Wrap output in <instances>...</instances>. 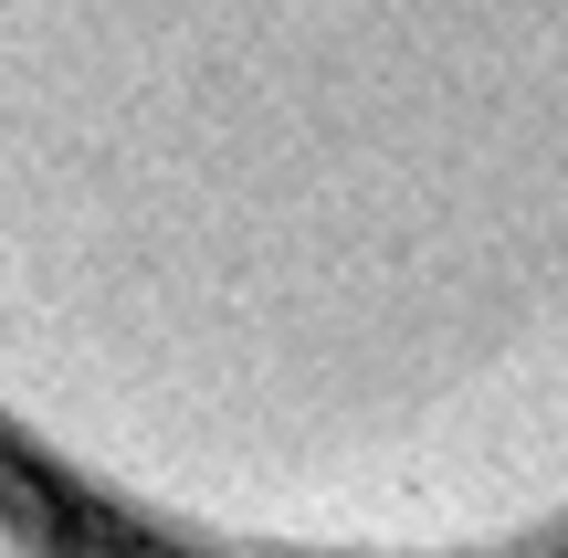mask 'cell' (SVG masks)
Listing matches in <instances>:
<instances>
[{
    "label": "cell",
    "mask_w": 568,
    "mask_h": 558,
    "mask_svg": "<svg viewBox=\"0 0 568 558\" xmlns=\"http://www.w3.org/2000/svg\"><path fill=\"white\" fill-rule=\"evenodd\" d=\"M0 443L180 558H568V0H0Z\"/></svg>",
    "instance_id": "obj_1"
},
{
    "label": "cell",
    "mask_w": 568,
    "mask_h": 558,
    "mask_svg": "<svg viewBox=\"0 0 568 558\" xmlns=\"http://www.w3.org/2000/svg\"><path fill=\"white\" fill-rule=\"evenodd\" d=\"M0 558H74V548H63V538H53V527H42V517H32V506H21V496H11V485H0Z\"/></svg>",
    "instance_id": "obj_2"
}]
</instances>
